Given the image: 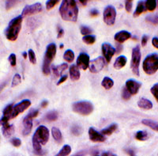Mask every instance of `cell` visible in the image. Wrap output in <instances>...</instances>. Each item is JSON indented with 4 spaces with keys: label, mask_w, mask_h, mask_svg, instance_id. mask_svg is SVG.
Returning a JSON list of instances; mask_svg holds the SVG:
<instances>
[{
    "label": "cell",
    "mask_w": 158,
    "mask_h": 156,
    "mask_svg": "<svg viewBox=\"0 0 158 156\" xmlns=\"http://www.w3.org/2000/svg\"><path fill=\"white\" fill-rule=\"evenodd\" d=\"M59 14L64 21L77 22L78 17V7L75 0H63L59 7Z\"/></svg>",
    "instance_id": "6da1fadb"
},
{
    "label": "cell",
    "mask_w": 158,
    "mask_h": 156,
    "mask_svg": "<svg viewBox=\"0 0 158 156\" xmlns=\"http://www.w3.org/2000/svg\"><path fill=\"white\" fill-rule=\"evenodd\" d=\"M49 140V131L48 128L40 125L36 128L32 136V147L36 154H42V145H45Z\"/></svg>",
    "instance_id": "7a4b0ae2"
},
{
    "label": "cell",
    "mask_w": 158,
    "mask_h": 156,
    "mask_svg": "<svg viewBox=\"0 0 158 156\" xmlns=\"http://www.w3.org/2000/svg\"><path fill=\"white\" fill-rule=\"evenodd\" d=\"M22 19H23V16L20 15V16L13 18L10 22L7 28L5 30V36L6 39L10 41H15L18 39L20 31L22 29Z\"/></svg>",
    "instance_id": "3957f363"
},
{
    "label": "cell",
    "mask_w": 158,
    "mask_h": 156,
    "mask_svg": "<svg viewBox=\"0 0 158 156\" xmlns=\"http://www.w3.org/2000/svg\"><path fill=\"white\" fill-rule=\"evenodd\" d=\"M56 55V44L52 43L48 45L46 52L44 54V63L42 71L45 76L50 75L51 72V64L52 61L55 59V56Z\"/></svg>",
    "instance_id": "277c9868"
},
{
    "label": "cell",
    "mask_w": 158,
    "mask_h": 156,
    "mask_svg": "<svg viewBox=\"0 0 158 156\" xmlns=\"http://www.w3.org/2000/svg\"><path fill=\"white\" fill-rule=\"evenodd\" d=\"M144 72L151 76L158 71V53L150 54L144 59L142 63Z\"/></svg>",
    "instance_id": "5b68a950"
},
{
    "label": "cell",
    "mask_w": 158,
    "mask_h": 156,
    "mask_svg": "<svg viewBox=\"0 0 158 156\" xmlns=\"http://www.w3.org/2000/svg\"><path fill=\"white\" fill-rule=\"evenodd\" d=\"M72 110L76 113L82 116H88L94 111V106L89 102L81 101L74 103L72 106Z\"/></svg>",
    "instance_id": "8992f818"
},
{
    "label": "cell",
    "mask_w": 158,
    "mask_h": 156,
    "mask_svg": "<svg viewBox=\"0 0 158 156\" xmlns=\"http://www.w3.org/2000/svg\"><path fill=\"white\" fill-rule=\"evenodd\" d=\"M141 49L139 45H137L132 50V58L131 62V69L136 76H140L139 73V65L141 62Z\"/></svg>",
    "instance_id": "52a82bcc"
},
{
    "label": "cell",
    "mask_w": 158,
    "mask_h": 156,
    "mask_svg": "<svg viewBox=\"0 0 158 156\" xmlns=\"http://www.w3.org/2000/svg\"><path fill=\"white\" fill-rule=\"evenodd\" d=\"M104 22L108 25H112L115 24L116 18V11L112 6H108L104 11Z\"/></svg>",
    "instance_id": "ba28073f"
},
{
    "label": "cell",
    "mask_w": 158,
    "mask_h": 156,
    "mask_svg": "<svg viewBox=\"0 0 158 156\" xmlns=\"http://www.w3.org/2000/svg\"><path fill=\"white\" fill-rule=\"evenodd\" d=\"M31 106V102L29 100H23L18 104L13 106L12 113H11V119H14L17 117L20 113H23L25 110L29 109Z\"/></svg>",
    "instance_id": "9c48e42d"
},
{
    "label": "cell",
    "mask_w": 158,
    "mask_h": 156,
    "mask_svg": "<svg viewBox=\"0 0 158 156\" xmlns=\"http://www.w3.org/2000/svg\"><path fill=\"white\" fill-rule=\"evenodd\" d=\"M42 11H43V7H42L41 3L36 2V3L32 4V5L26 6L22 11V15L23 17L29 16V15L38 14V13L41 12Z\"/></svg>",
    "instance_id": "30bf717a"
},
{
    "label": "cell",
    "mask_w": 158,
    "mask_h": 156,
    "mask_svg": "<svg viewBox=\"0 0 158 156\" xmlns=\"http://www.w3.org/2000/svg\"><path fill=\"white\" fill-rule=\"evenodd\" d=\"M104 65H105L104 58L100 56V57L97 58V59H94V60H92L89 63L90 72L94 74L98 73V72H100L104 68Z\"/></svg>",
    "instance_id": "8fae6325"
},
{
    "label": "cell",
    "mask_w": 158,
    "mask_h": 156,
    "mask_svg": "<svg viewBox=\"0 0 158 156\" xmlns=\"http://www.w3.org/2000/svg\"><path fill=\"white\" fill-rule=\"evenodd\" d=\"M102 53L104 56V59L107 61V63H110L111 58L115 54V49L111 46L110 44L104 43L102 45Z\"/></svg>",
    "instance_id": "7c38bea8"
},
{
    "label": "cell",
    "mask_w": 158,
    "mask_h": 156,
    "mask_svg": "<svg viewBox=\"0 0 158 156\" xmlns=\"http://www.w3.org/2000/svg\"><path fill=\"white\" fill-rule=\"evenodd\" d=\"M142 84L140 82L135 81L134 79H129L126 82V88L128 91L131 93V95H135L138 93Z\"/></svg>",
    "instance_id": "4fadbf2b"
},
{
    "label": "cell",
    "mask_w": 158,
    "mask_h": 156,
    "mask_svg": "<svg viewBox=\"0 0 158 156\" xmlns=\"http://www.w3.org/2000/svg\"><path fill=\"white\" fill-rule=\"evenodd\" d=\"M89 56L86 53H81L77 59V66L81 70H86L89 67Z\"/></svg>",
    "instance_id": "5bb4252c"
},
{
    "label": "cell",
    "mask_w": 158,
    "mask_h": 156,
    "mask_svg": "<svg viewBox=\"0 0 158 156\" xmlns=\"http://www.w3.org/2000/svg\"><path fill=\"white\" fill-rule=\"evenodd\" d=\"M89 140L94 143H102L106 140V138L104 135L102 133H99L98 132L94 129V128H89Z\"/></svg>",
    "instance_id": "9a60e30c"
},
{
    "label": "cell",
    "mask_w": 158,
    "mask_h": 156,
    "mask_svg": "<svg viewBox=\"0 0 158 156\" xmlns=\"http://www.w3.org/2000/svg\"><path fill=\"white\" fill-rule=\"evenodd\" d=\"M34 117H32L30 113L26 116L25 118L23 119V125H24V129H23V135L24 136H28L30 134L31 131L32 129V120Z\"/></svg>",
    "instance_id": "2e32d148"
},
{
    "label": "cell",
    "mask_w": 158,
    "mask_h": 156,
    "mask_svg": "<svg viewBox=\"0 0 158 156\" xmlns=\"http://www.w3.org/2000/svg\"><path fill=\"white\" fill-rule=\"evenodd\" d=\"M131 37V32H129L128 31L126 30H122V31H119L115 35L114 37V39L118 43H123L125 42L126 41H127L128 39Z\"/></svg>",
    "instance_id": "e0dca14e"
},
{
    "label": "cell",
    "mask_w": 158,
    "mask_h": 156,
    "mask_svg": "<svg viewBox=\"0 0 158 156\" xmlns=\"http://www.w3.org/2000/svg\"><path fill=\"white\" fill-rule=\"evenodd\" d=\"M138 106L140 109L144 110H149L153 108V103L151 102L149 99H146L145 98H142L139 99L138 102Z\"/></svg>",
    "instance_id": "ac0fdd59"
},
{
    "label": "cell",
    "mask_w": 158,
    "mask_h": 156,
    "mask_svg": "<svg viewBox=\"0 0 158 156\" xmlns=\"http://www.w3.org/2000/svg\"><path fill=\"white\" fill-rule=\"evenodd\" d=\"M80 71L77 65H72L70 67V76L72 81H77L80 79Z\"/></svg>",
    "instance_id": "d6986e66"
},
{
    "label": "cell",
    "mask_w": 158,
    "mask_h": 156,
    "mask_svg": "<svg viewBox=\"0 0 158 156\" xmlns=\"http://www.w3.org/2000/svg\"><path fill=\"white\" fill-rule=\"evenodd\" d=\"M67 67H68V65L67 63H62L59 66H52V70L53 72V74H54L55 76L59 77L65 70H67Z\"/></svg>",
    "instance_id": "ffe728a7"
},
{
    "label": "cell",
    "mask_w": 158,
    "mask_h": 156,
    "mask_svg": "<svg viewBox=\"0 0 158 156\" xmlns=\"http://www.w3.org/2000/svg\"><path fill=\"white\" fill-rule=\"evenodd\" d=\"M127 59L126 56H118L116 59H115V63H114V68L116 69V70H120L122 69L123 67H125L127 63Z\"/></svg>",
    "instance_id": "44dd1931"
},
{
    "label": "cell",
    "mask_w": 158,
    "mask_h": 156,
    "mask_svg": "<svg viewBox=\"0 0 158 156\" xmlns=\"http://www.w3.org/2000/svg\"><path fill=\"white\" fill-rule=\"evenodd\" d=\"M2 132L6 138H9L15 132V126L14 124H8L2 127Z\"/></svg>",
    "instance_id": "7402d4cb"
},
{
    "label": "cell",
    "mask_w": 158,
    "mask_h": 156,
    "mask_svg": "<svg viewBox=\"0 0 158 156\" xmlns=\"http://www.w3.org/2000/svg\"><path fill=\"white\" fill-rule=\"evenodd\" d=\"M52 136H53V138H54V140L57 142L58 144H61L62 142H63V135H62L60 130L56 127L52 128Z\"/></svg>",
    "instance_id": "603a6c76"
},
{
    "label": "cell",
    "mask_w": 158,
    "mask_h": 156,
    "mask_svg": "<svg viewBox=\"0 0 158 156\" xmlns=\"http://www.w3.org/2000/svg\"><path fill=\"white\" fill-rule=\"evenodd\" d=\"M146 6H145V2L143 1H139L137 5L136 10H135V13H134V17L136 18V17H138L140 15H142L144 11H146Z\"/></svg>",
    "instance_id": "cb8c5ba5"
},
{
    "label": "cell",
    "mask_w": 158,
    "mask_h": 156,
    "mask_svg": "<svg viewBox=\"0 0 158 156\" xmlns=\"http://www.w3.org/2000/svg\"><path fill=\"white\" fill-rule=\"evenodd\" d=\"M142 123L144 124V125H146V126H147V127L150 128L151 129L158 132V123L157 122H155V121H153V120L145 119V120H142Z\"/></svg>",
    "instance_id": "d4e9b609"
},
{
    "label": "cell",
    "mask_w": 158,
    "mask_h": 156,
    "mask_svg": "<svg viewBox=\"0 0 158 156\" xmlns=\"http://www.w3.org/2000/svg\"><path fill=\"white\" fill-rule=\"evenodd\" d=\"M101 85L106 90H110L114 86V81L109 77H104L101 82Z\"/></svg>",
    "instance_id": "484cf974"
},
{
    "label": "cell",
    "mask_w": 158,
    "mask_h": 156,
    "mask_svg": "<svg viewBox=\"0 0 158 156\" xmlns=\"http://www.w3.org/2000/svg\"><path fill=\"white\" fill-rule=\"evenodd\" d=\"M117 128H118V125L116 124H112L110 126H108V128H106L105 129H103L101 131V133L104 136H110L113 132H115V130L117 129Z\"/></svg>",
    "instance_id": "4316f807"
},
{
    "label": "cell",
    "mask_w": 158,
    "mask_h": 156,
    "mask_svg": "<svg viewBox=\"0 0 158 156\" xmlns=\"http://www.w3.org/2000/svg\"><path fill=\"white\" fill-rule=\"evenodd\" d=\"M63 59L68 63H72L74 59V52L70 49H68L63 54Z\"/></svg>",
    "instance_id": "83f0119b"
},
{
    "label": "cell",
    "mask_w": 158,
    "mask_h": 156,
    "mask_svg": "<svg viewBox=\"0 0 158 156\" xmlns=\"http://www.w3.org/2000/svg\"><path fill=\"white\" fill-rule=\"evenodd\" d=\"M146 9L149 11H155L156 7V0H146L145 2Z\"/></svg>",
    "instance_id": "f1b7e54d"
},
{
    "label": "cell",
    "mask_w": 158,
    "mask_h": 156,
    "mask_svg": "<svg viewBox=\"0 0 158 156\" xmlns=\"http://www.w3.org/2000/svg\"><path fill=\"white\" fill-rule=\"evenodd\" d=\"M135 138L139 141H145L149 138V134L146 131H138L135 135Z\"/></svg>",
    "instance_id": "f546056e"
},
{
    "label": "cell",
    "mask_w": 158,
    "mask_h": 156,
    "mask_svg": "<svg viewBox=\"0 0 158 156\" xmlns=\"http://www.w3.org/2000/svg\"><path fill=\"white\" fill-rule=\"evenodd\" d=\"M71 152V147L70 145H65L63 146V148L59 151V152L58 153V156H67L69 155Z\"/></svg>",
    "instance_id": "4dcf8cb0"
},
{
    "label": "cell",
    "mask_w": 158,
    "mask_h": 156,
    "mask_svg": "<svg viewBox=\"0 0 158 156\" xmlns=\"http://www.w3.org/2000/svg\"><path fill=\"white\" fill-rule=\"evenodd\" d=\"M82 41L84 43H85L86 45H93V44L95 43L96 41V37L92 36V35H86L82 38Z\"/></svg>",
    "instance_id": "1f68e13d"
},
{
    "label": "cell",
    "mask_w": 158,
    "mask_h": 156,
    "mask_svg": "<svg viewBox=\"0 0 158 156\" xmlns=\"http://www.w3.org/2000/svg\"><path fill=\"white\" fill-rule=\"evenodd\" d=\"M59 117V114L56 111H51L46 115V120H48V121H56L58 119Z\"/></svg>",
    "instance_id": "d6a6232c"
},
{
    "label": "cell",
    "mask_w": 158,
    "mask_h": 156,
    "mask_svg": "<svg viewBox=\"0 0 158 156\" xmlns=\"http://www.w3.org/2000/svg\"><path fill=\"white\" fill-rule=\"evenodd\" d=\"M146 22H149L152 25H157L158 24V15H152L146 17Z\"/></svg>",
    "instance_id": "836d02e7"
},
{
    "label": "cell",
    "mask_w": 158,
    "mask_h": 156,
    "mask_svg": "<svg viewBox=\"0 0 158 156\" xmlns=\"http://www.w3.org/2000/svg\"><path fill=\"white\" fill-rule=\"evenodd\" d=\"M83 130H82V128L80 127L78 125H74L72 126L71 128V132L72 134L77 136H80V135L82 133Z\"/></svg>",
    "instance_id": "e575fe53"
},
{
    "label": "cell",
    "mask_w": 158,
    "mask_h": 156,
    "mask_svg": "<svg viewBox=\"0 0 158 156\" xmlns=\"http://www.w3.org/2000/svg\"><path fill=\"white\" fill-rule=\"evenodd\" d=\"M21 82H22V77H21L19 74H16V75H15L14 78H13L11 86L12 87H15V86H18L21 83Z\"/></svg>",
    "instance_id": "d590c367"
},
{
    "label": "cell",
    "mask_w": 158,
    "mask_h": 156,
    "mask_svg": "<svg viewBox=\"0 0 158 156\" xmlns=\"http://www.w3.org/2000/svg\"><path fill=\"white\" fill-rule=\"evenodd\" d=\"M60 0H48L46 2V9L47 10H52V8H54L56 5L59 2Z\"/></svg>",
    "instance_id": "8d00e7d4"
},
{
    "label": "cell",
    "mask_w": 158,
    "mask_h": 156,
    "mask_svg": "<svg viewBox=\"0 0 158 156\" xmlns=\"http://www.w3.org/2000/svg\"><path fill=\"white\" fill-rule=\"evenodd\" d=\"M28 56H29V61L31 62V63L32 64H36V54L33 52L32 49H29V52H28Z\"/></svg>",
    "instance_id": "74e56055"
},
{
    "label": "cell",
    "mask_w": 158,
    "mask_h": 156,
    "mask_svg": "<svg viewBox=\"0 0 158 156\" xmlns=\"http://www.w3.org/2000/svg\"><path fill=\"white\" fill-rule=\"evenodd\" d=\"M151 93L153 94V97L155 98V99L156 100V102H158V83L156 84L153 85L150 89Z\"/></svg>",
    "instance_id": "f35d334b"
},
{
    "label": "cell",
    "mask_w": 158,
    "mask_h": 156,
    "mask_svg": "<svg viewBox=\"0 0 158 156\" xmlns=\"http://www.w3.org/2000/svg\"><path fill=\"white\" fill-rule=\"evenodd\" d=\"M122 98L125 101H128L131 98V93L128 91L126 87H124L122 90Z\"/></svg>",
    "instance_id": "ab89813d"
},
{
    "label": "cell",
    "mask_w": 158,
    "mask_h": 156,
    "mask_svg": "<svg viewBox=\"0 0 158 156\" xmlns=\"http://www.w3.org/2000/svg\"><path fill=\"white\" fill-rule=\"evenodd\" d=\"M18 0H6V10H10L17 4Z\"/></svg>",
    "instance_id": "60d3db41"
},
{
    "label": "cell",
    "mask_w": 158,
    "mask_h": 156,
    "mask_svg": "<svg viewBox=\"0 0 158 156\" xmlns=\"http://www.w3.org/2000/svg\"><path fill=\"white\" fill-rule=\"evenodd\" d=\"M8 59H9L11 66H12V67L16 66L17 60H16V56H15V54H14V53L10 54V56H9V58H8Z\"/></svg>",
    "instance_id": "b9f144b4"
},
{
    "label": "cell",
    "mask_w": 158,
    "mask_h": 156,
    "mask_svg": "<svg viewBox=\"0 0 158 156\" xmlns=\"http://www.w3.org/2000/svg\"><path fill=\"white\" fill-rule=\"evenodd\" d=\"M92 32V29L90 28L87 26H82L81 28V33L82 35H85V36H86V35L90 34Z\"/></svg>",
    "instance_id": "7bdbcfd3"
},
{
    "label": "cell",
    "mask_w": 158,
    "mask_h": 156,
    "mask_svg": "<svg viewBox=\"0 0 158 156\" xmlns=\"http://www.w3.org/2000/svg\"><path fill=\"white\" fill-rule=\"evenodd\" d=\"M10 143L14 147H18L22 145V141H21V140L18 138L12 139V140H10Z\"/></svg>",
    "instance_id": "ee69618b"
},
{
    "label": "cell",
    "mask_w": 158,
    "mask_h": 156,
    "mask_svg": "<svg viewBox=\"0 0 158 156\" xmlns=\"http://www.w3.org/2000/svg\"><path fill=\"white\" fill-rule=\"evenodd\" d=\"M132 2H133V0H126L125 2V9L128 13L131 12L132 10Z\"/></svg>",
    "instance_id": "f6af8a7d"
},
{
    "label": "cell",
    "mask_w": 158,
    "mask_h": 156,
    "mask_svg": "<svg viewBox=\"0 0 158 156\" xmlns=\"http://www.w3.org/2000/svg\"><path fill=\"white\" fill-rule=\"evenodd\" d=\"M64 35V30L62 29L61 27H58V35H57V38L59 39V38H62Z\"/></svg>",
    "instance_id": "bcb514c9"
},
{
    "label": "cell",
    "mask_w": 158,
    "mask_h": 156,
    "mask_svg": "<svg viewBox=\"0 0 158 156\" xmlns=\"http://www.w3.org/2000/svg\"><path fill=\"white\" fill-rule=\"evenodd\" d=\"M148 41H149V37L147 35H144L142 38V46H146V44H147Z\"/></svg>",
    "instance_id": "7dc6e473"
},
{
    "label": "cell",
    "mask_w": 158,
    "mask_h": 156,
    "mask_svg": "<svg viewBox=\"0 0 158 156\" xmlns=\"http://www.w3.org/2000/svg\"><path fill=\"white\" fill-rule=\"evenodd\" d=\"M67 76H62L61 78H60V79L59 80V82H58L57 83V86H59V85H61L62 83H63L65 82V81L67 80Z\"/></svg>",
    "instance_id": "c3c4849f"
},
{
    "label": "cell",
    "mask_w": 158,
    "mask_h": 156,
    "mask_svg": "<svg viewBox=\"0 0 158 156\" xmlns=\"http://www.w3.org/2000/svg\"><path fill=\"white\" fill-rule=\"evenodd\" d=\"M123 45H121L120 43H119V44H118V45H117L116 49H115V52H116L117 54L120 53V52L123 51Z\"/></svg>",
    "instance_id": "681fc988"
},
{
    "label": "cell",
    "mask_w": 158,
    "mask_h": 156,
    "mask_svg": "<svg viewBox=\"0 0 158 156\" xmlns=\"http://www.w3.org/2000/svg\"><path fill=\"white\" fill-rule=\"evenodd\" d=\"M99 15V11L97 10L94 9L90 11V16L91 17H97Z\"/></svg>",
    "instance_id": "f907efd6"
},
{
    "label": "cell",
    "mask_w": 158,
    "mask_h": 156,
    "mask_svg": "<svg viewBox=\"0 0 158 156\" xmlns=\"http://www.w3.org/2000/svg\"><path fill=\"white\" fill-rule=\"evenodd\" d=\"M125 151H126V153L127 154H130V155H135V151H134L133 149H131V148H128V149H126L125 150Z\"/></svg>",
    "instance_id": "816d5d0a"
},
{
    "label": "cell",
    "mask_w": 158,
    "mask_h": 156,
    "mask_svg": "<svg viewBox=\"0 0 158 156\" xmlns=\"http://www.w3.org/2000/svg\"><path fill=\"white\" fill-rule=\"evenodd\" d=\"M152 44H153V46L158 49V37H154L152 40Z\"/></svg>",
    "instance_id": "f5cc1de1"
},
{
    "label": "cell",
    "mask_w": 158,
    "mask_h": 156,
    "mask_svg": "<svg viewBox=\"0 0 158 156\" xmlns=\"http://www.w3.org/2000/svg\"><path fill=\"white\" fill-rule=\"evenodd\" d=\"M103 156H115V154H113V153L111 152H109V151H108V152H104L102 154Z\"/></svg>",
    "instance_id": "db71d44e"
},
{
    "label": "cell",
    "mask_w": 158,
    "mask_h": 156,
    "mask_svg": "<svg viewBox=\"0 0 158 156\" xmlns=\"http://www.w3.org/2000/svg\"><path fill=\"white\" fill-rule=\"evenodd\" d=\"M78 1L82 6H86L87 2H88L89 1H90V0H78Z\"/></svg>",
    "instance_id": "11a10c76"
},
{
    "label": "cell",
    "mask_w": 158,
    "mask_h": 156,
    "mask_svg": "<svg viewBox=\"0 0 158 156\" xmlns=\"http://www.w3.org/2000/svg\"><path fill=\"white\" fill-rule=\"evenodd\" d=\"M48 105V101H44L43 102H41V107L42 108H45V107H47Z\"/></svg>",
    "instance_id": "9f6ffc18"
},
{
    "label": "cell",
    "mask_w": 158,
    "mask_h": 156,
    "mask_svg": "<svg viewBox=\"0 0 158 156\" xmlns=\"http://www.w3.org/2000/svg\"><path fill=\"white\" fill-rule=\"evenodd\" d=\"M6 85V83H4L3 84L0 85V93H1V92L2 91V90H3L4 88H5Z\"/></svg>",
    "instance_id": "6f0895ef"
},
{
    "label": "cell",
    "mask_w": 158,
    "mask_h": 156,
    "mask_svg": "<svg viewBox=\"0 0 158 156\" xmlns=\"http://www.w3.org/2000/svg\"><path fill=\"white\" fill-rule=\"evenodd\" d=\"M22 56H23V57L25 58V59H26L28 56V53L27 52H23V53H22Z\"/></svg>",
    "instance_id": "680465c9"
},
{
    "label": "cell",
    "mask_w": 158,
    "mask_h": 156,
    "mask_svg": "<svg viewBox=\"0 0 158 156\" xmlns=\"http://www.w3.org/2000/svg\"><path fill=\"white\" fill-rule=\"evenodd\" d=\"M59 48H60V49H63V45H61V46L59 47Z\"/></svg>",
    "instance_id": "91938a15"
},
{
    "label": "cell",
    "mask_w": 158,
    "mask_h": 156,
    "mask_svg": "<svg viewBox=\"0 0 158 156\" xmlns=\"http://www.w3.org/2000/svg\"><path fill=\"white\" fill-rule=\"evenodd\" d=\"M156 2H157V5H158V0H157V1H156Z\"/></svg>",
    "instance_id": "94428289"
}]
</instances>
